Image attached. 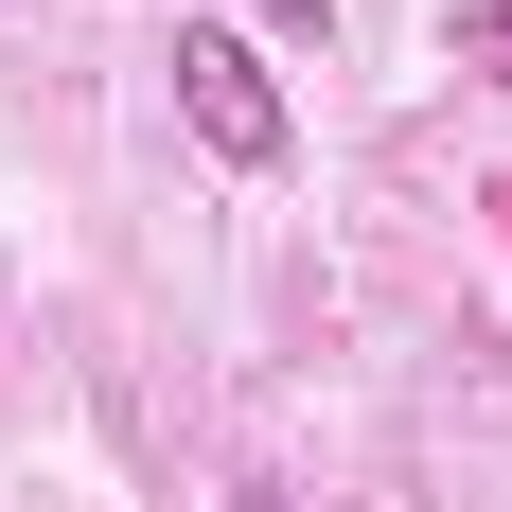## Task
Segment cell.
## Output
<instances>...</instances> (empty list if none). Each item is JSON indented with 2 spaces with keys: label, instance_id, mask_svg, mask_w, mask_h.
<instances>
[{
  "label": "cell",
  "instance_id": "cell-2",
  "mask_svg": "<svg viewBox=\"0 0 512 512\" xmlns=\"http://www.w3.org/2000/svg\"><path fill=\"white\" fill-rule=\"evenodd\" d=\"M265 36H301V53H336V0H248Z\"/></svg>",
  "mask_w": 512,
  "mask_h": 512
},
{
  "label": "cell",
  "instance_id": "cell-3",
  "mask_svg": "<svg viewBox=\"0 0 512 512\" xmlns=\"http://www.w3.org/2000/svg\"><path fill=\"white\" fill-rule=\"evenodd\" d=\"M248 512H301V495H248Z\"/></svg>",
  "mask_w": 512,
  "mask_h": 512
},
{
  "label": "cell",
  "instance_id": "cell-1",
  "mask_svg": "<svg viewBox=\"0 0 512 512\" xmlns=\"http://www.w3.org/2000/svg\"><path fill=\"white\" fill-rule=\"evenodd\" d=\"M177 124H195L230 177H265V159L301 142V124H283V89H265V53L230 36V18H195V36H177Z\"/></svg>",
  "mask_w": 512,
  "mask_h": 512
}]
</instances>
